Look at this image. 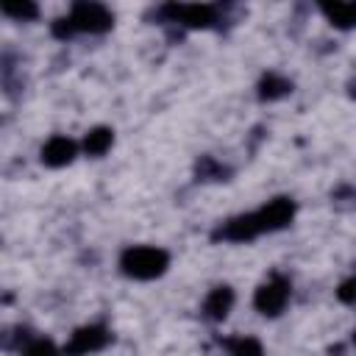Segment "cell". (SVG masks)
<instances>
[{
    "mask_svg": "<svg viewBox=\"0 0 356 356\" xmlns=\"http://www.w3.org/2000/svg\"><path fill=\"white\" fill-rule=\"evenodd\" d=\"M167 253L161 248H150V245H139V248H128L120 259V267L125 275L131 278H139V281H147V278H156L167 270Z\"/></svg>",
    "mask_w": 356,
    "mask_h": 356,
    "instance_id": "obj_1",
    "label": "cell"
},
{
    "mask_svg": "<svg viewBox=\"0 0 356 356\" xmlns=\"http://www.w3.org/2000/svg\"><path fill=\"white\" fill-rule=\"evenodd\" d=\"M106 28H111V14L106 11V6H100V3H78V6H72L70 17L61 19V25L56 28V33L58 36L72 33V31L100 33Z\"/></svg>",
    "mask_w": 356,
    "mask_h": 356,
    "instance_id": "obj_2",
    "label": "cell"
},
{
    "mask_svg": "<svg viewBox=\"0 0 356 356\" xmlns=\"http://www.w3.org/2000/svg\"><path fill=\"white\" fill-rule=\"evenodd\" d=\"M286 300H289V284H286L284 278H273V281L261 284V286L256 289V298H253L256 309H259L261 314H267V317L281 314L284 306H286Z\"/></svg>",
    "mask_w": 356,
    "mask_h": 356,
    "instance_id": "obj_3",
    "label": "cell"
},
{
    "mask_svg": "<svg viewBox=\"0 0 356 356\" xmlns=\"http://www.w3.org/2000/svg\"><path fill=\"white\" fill-rule=\"evenodd\" d=\"M292 211H295L292 200H286V197H275V200H270L264 209L256 211V222H259L261 231L284 228V225L292 220Z\"/></svg>",
    "mask_w": 356,
    "mask_h": 356,
    "instance_id": "obj_4",
    "label": "cell"
},
{
    "mask_svg": "<svg viewBox=\"0 0 356 356\" xmlns=\"http://www.w3.org/2000/svg\"><path fill=\"white\" fill-rule=\"evenodd\" d=\"M106 342H108L106 328H100V325H89V328H81V331L72 334V339H70V345L64 348V353H67V356H83V353L100 350Z\"/></svg>",
    "mask_w": 356,
    "mask_h": 356,
    "instance_id": "obj_5",
    "label": "cell"
},
{
    "mask_svg": "<svg viewBox=\"0 0 356 356\" xmlns=\"http://www.w3.org/2000/svg\"><path fill=\"white\" fill-rule=\"evenodd\" d=\"M167 14H172L175 22H184V25H192V28H206L214 22L217 11L214 6H170Z\"/></svg>",
    "mask_w": 356,
    "mask_h": 356,
    "instance_id": "obj_6",
    "label": "cell"
},
{
    "mask_svg": "<svg viewBox=\"0 0 356 356\" xmlns=\"http://www.w3.org/2000/svg\"><path fill=\"white\" fill-rule=\"evenodd\" d=\"M72 156H75V145L67 136H53L42 147V161L50 164V167H64V164L72 161Z\"/></svg>",
    "mask_w": 356,
    "mask_h": 356,
    "instance_id": "obj_7",
    "label": "cell"
},
{
    "mask_svg": "<svg viewBox=\"0 0 356 356\" xmlns=\"http://www.w3.org/2000/svg\"><path fill=\"white\" fill-rule=\"evenodd\" d=\"M231 303H234V292H231L228 286H214V289L209 292L203 309H206V314H209L211 320H222V317L228 314Z\"/></svg>",
    "mask_w": 356,
    "mask_h": 356,
    "instance_id": "obj_8",
    "label": "cell"
},
{
    "mask_svg": "<svg viewBox=\"0 0 356 356\" xmlns=\"http://www.w3.org/2000/svg\"><path fill=\"white\" fill-rule=\"evenodd\" d=\"M323 14L331 19V25L337 28H350L356 25V3H334V6H323Z\"/></svg>",
    "mask_w": 356,
    "mask_h": 356,
    "instance_id": "obj_9",
    "label": "cell"
},
{
    "mask_svg": "<svg viewBox=\"0 0 356 356\" xmlns=\"http://www.w3.org/2000/svg\"><path fill=\"white\" fill-rule=\"evenodd\" d=\"M111 131L108 128H95V131H89L86 134V139H83V147H86V153L89 156H100V153H106L108 147H111Z\"/></svg>",
    "mask_w": 356,
    "mask_h": 356,
    "instance_id": "obj_10",
    "label": "cell"
},
{
    "mask_svg": "<svg viewBox=\"0 0 356 356\" xmlns=\"http://www.w3.org/2000/svg\"><path fill=\"white\" fill-rule=\"evenodd\" d=\"M231 356H261V345L253 337H236L228 342Z\"/></svg>",
    "mask_w": 356,
    "mask_h": 356,
    "instance_id": "obj_11",
    "label": "cell"
},
{
    "mask_svg": "<svg viewBox=\"0 0 356 356\" xmlns=\"http://www.w3.org/2000/svg\"><path fill=\"white\" fill-rule=\"evenodd\" d=\"M25 356H56V348L50 339H31L25 345Z\"/></svg>",
    "mask_w": 356,
    "mask_h": 356,
    "instance_id": "obj_12",
    "label": "cell"
},
{
    "mask_svg": "<svg viewBox=\"0 0 356 356\" xmlns=\"http://www.w3.org/2000/svg\"><path fill=\"white\" fill-rule=\"evenodd\" d=\"M261 86H264V89H261V95H264V97H278V95H284V92L289 89V83H286V81H281V78H275V75H270Z\"/></svg>",
    "mask_w": 356,
    "mask_h": 356,
    "instance_id": "obj_13",
    "label": "cell"
},
{
    "mask_svg": "<svg viewBox=\"0 0 356 356\" xmlns=\"http://www.w3.org/2000/svg\"><path fill=\"white\" fill-rule=\"evenodd\" d=\"M3 11H6V14H11V17H19V19H25V17H33V14H36V6H31V3H22V6L6 3V6H3Z\"/></svg>",
    "mask_w": 356,
    "mask_h": 356,
    "instance_id": "obj_14",
    "label": "cell"
},
{
    "mask_svg": "<svg viewBox=\"0 0 356 356\" xmlns=\"http://www.w3.org/2000/svg\"><path fill=\"white\" fill-rule=\"evenodd\" d=\"M339 300H345V303H353L356 300V278H350V281H345L342 286H339Z\"/></svg>",
    "mask_w": 356,
    "mask_h": 356,
    "instance_id": "obj_15",
    "label": "cell"
},
{
    "mask_svg": "<svg viewBox=\"0 0 356 356\" xmlns=\"http://www.w3.org/2000/svg\"><path fill=\"white\" fill-rule=\"evenodd\" d=\"M353 339H356V337H353Z\"/></svg>",
    "mask_w": 356,
    "mask_h": 356,
    "instance_id": "obj_16",
    "label": "cell"
}]
</instances>
